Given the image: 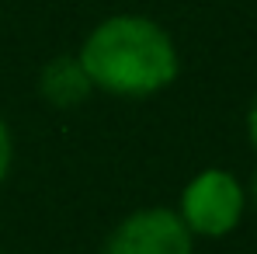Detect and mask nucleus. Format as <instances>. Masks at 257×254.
Instances as JSON below:
<instances>
[{"label":"nucleus","instance_id":"nucleus-1","mask_svg":"<svg viewBox=\"0 0 257 254\" xmlns=\"http://www.w3.org/2000/svg\"><path fill=\"white\" fill-rule=\"evenodd\" d=\"M94 91L115 98H150L177 80L181 56L171 32L143 14L104 18L80 45Z\"/></svg>","mask_w":257,"mask_h":254},{"label":"nucleus","instance_id":"nucleus-2","mask_svg":"<svg viewBox=\"0 0 257 254\" xmlns=\"http://www.w3.org/2000/svg\"><path fill=\"white\" fill-rule=\"evenodd\" d=\"M177 216L184 219L191 237L222 240L247 216V185L226 167L198 171L181 192Z\"/></svg>","mask_w":257,"mask_h":254},{"label":"nucleus","instance_id":"nucleus-3","mask_svg":"<svg viewBox=\"0 0 257 254\" xmlns=\"http://www.w3.org/2000/svg\"><path fill=\"white\" fill-rule=\"evenodd\" d=\"M101 254H195V237L171 206L128 212L108 233Z\"/></svg>","mask_w":257,"mask_h":254},{"label":"nucleus","instance_id":"nucleus-4","mask_svg":"<svg viewBox=\"0 0 257 254\" xmlns=\"http://www.w3.org/2000/svg\"><path fill=\"white\" fill-rule=\"evenodd\" d=\"M39 91L52 108H77L90 98V77H87L80 56H56L49 59L39 77Z\"/></svg>","mask_w":257,"mask_h":254},{"label":"nucleus","instance_id":"nucleus-5","mask_svg":"<svg viewBox=\"0 0 257 254\" xmlns=\"http://www.w3.org/2000/svg\"><path fill=\"white\" fill-rule=\"evenodd\" d=\"M11 164H14V136H11V129H7L4 115H0V185L11 174Z\"/></svg>","mask_w":257,"mask_h":254},{"label":"nucleus","instance_id":"nucleus-6","mask_svg":"<svg viewBox=\"0 0 257 254\" xmlns=\"http://www.w3.org/2000/svg\"><path fill=\"white\" fill-rule=\"evenodd\" d=\"M247 136H250V146L257 150V94L250 101V108H247Z\"/></svg>","mask_w":257,"mask_h":254},{"label":"nucleus","instance_id":"nucleus-7","mask_svg":"<svg viewBox=\"0 0 257 254\" xmlns=\"http://www.w3.org/2000/svg\"><path fill=\"white\" fill-rule=\"evenodd\" d=\"M247 206H254V212H257V171L250 178V185H247Z\"/></svg>","mask_w":257,"mask_h":254},{"label":"nucleus","instance_id":"nucleus-8","mask_svg":"<svg viewBox=\"0 0 257 254\" xmlns=\"http://www.w3.org/2000/svg\"><path fill=\"white\" fill-rule=\"evenodd\" d=\"M0 254H4V251H0Z\"/></svg>","mask_w":257,"mask_h":254}]
</instances>
